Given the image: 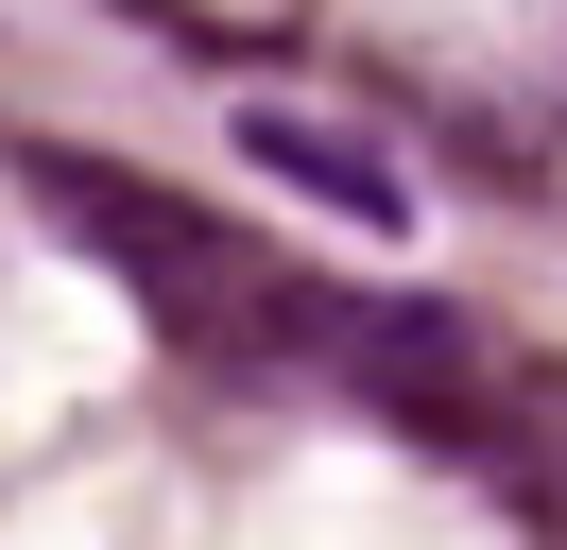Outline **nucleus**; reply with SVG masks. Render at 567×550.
I'll list each match as a JSON object with an SVG mask.
<instances>
[{
	"label": "nucleus",
	"instance_id": "nucleus-2",
	"mask_svg": "<svg viewBox=\"0 0 567 550\" xmlns=\"http://www.w3.org/2000/svg\"><path fill=\"white\" fill-rule=\"evenodd\" d=\"M258 172H292V190H310V206H344V224H413V172H395V155H361V138L344 121H276V103H258Z\"/></svg>",
	"mask_w": 567,
	"mask_h": 550
},
{
	"label": "nucleus",
	"instance_id": "nucleus-1",
	"mask_svg": "<svg viewBox=\"0 0 567 550\" xmlns=\"http://www.w3.org/2000/svg\"><path fill=\"white\" fill-rule=\"evenodd\" d=\"M35 190H52V224H70V241H104V258L138 275V293L173 309L189 344H276L292 258H258V241H241V224H207L189 190H155V172H104V155H35Z\"/></svg>",
	"mask_w": 567,
	"mask_h": 550
}]
</instances>
